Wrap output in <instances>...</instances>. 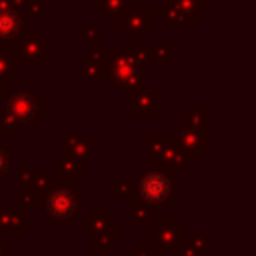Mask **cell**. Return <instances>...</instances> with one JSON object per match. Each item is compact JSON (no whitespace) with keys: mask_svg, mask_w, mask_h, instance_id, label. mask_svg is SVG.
Masks as SVG:
<instances>
[{"mask_svg":"<svg viewBox=\"0 0 256 256\" xmlns=\"http://www.w3.org/2000/svg\"><path fill=\"white\" fill-rule=\"evenodd\" d=\"M108 70L106 82L116 90L148 88L146 84V56L144 46L112 44L106 50Z\"/></svg>","mask_w":256,"mask_h":256,"instance_id":"cell-1","label":"cell"},{"mask_svg":"<svg viewBox=\"0 0 256 256\" xmlns=\"http://www.w3.org/2000/svg\"><path fill=\"white\" fill-rule=\"evenodd\" d=\"M48 102L36 92L16 88L2 96L0 110V136H18L22 126L36 124L46 118Z\"/></svg>","mask_w":256,"mask_h":256,"instance_id":"cell-2","label":"cell"},{"mask_svg":"<svg viewBox=\"0 0 256 256\" xmlns=\"http://www.w3.org/2000/svg\"><path fill=\"white\" fill-rule=\"evenodd\" d=\"M82 204V192L66 182H58L38 198V208L46 212V226H74L80 218Z\"/></svg>","mask_w":256,"mask_h":256,"instance_id":"cell-3","label":"cell"},{"mask_svg":"<svg viewBox=\"0 0 256 256\" xmlns=\"http://www.w3.org/2000/svg\"><path fill=\"white\" fill-rule=\"evenodd\" d=\"M186 166L182 152L178 150L170 134H148L146 136V168L162 170L166 174L182 172Z\"/></svg>","mask_w":256,"mask_h":256,"instance_id":"cell-4","label":"cell"},{"mask_svg":"<svg viewBox=\"0 0 256 256\" xmlns=\"http://www.w3.org/2000/svg\"><path fill=\"white\" fill-rule=\"evenodd\" d=\"M136 182V196L140 200H144L146 204L158 208V206H166L172 208V176L162 172V170H150L144 168L136 174L134 178Z\"/></svg>","mask_w":256,"mask_h":256,"instance_id":"cell-5","label":"cell"},{"mask_svg":"<svg viewBox=\"0 0 256 256\" xmlns=\"http://www.w3.org/2000/svg\"><path fill=\"white\" fill-rule=\"evenodd\" d=\"M156 20H158V8L138 4L126 16L120 18L116 30L120 36L128 38V44L144 46L148 44V38L156 34Z\"/></svg>","mask_w":256,"mask_h":256,"instance_id":"cell-6","label":"cell"},{"mask_svg":"<svg viewBox=\"0 0 256 256\" xmlns=\"http://www.w3.org/2000/svg\"><path fill=\"white\" fill-rule=\"evenodd\" d=\"M184 236V218H154V224L146 226V246L154 248V254H172L180 238Z\"/></svg>","mask_w":256,"mask_h":256,"instance_id":"cell-7","label":"cell"},{"mask_svg":"<svg viewBox=\"0 0 256 256\" xmlns=\"http://www.w3.org/2000/svg\"><path fill=\"white\" fill-rule=\"evenodd\" d=\"M166 108V90H148L136 88L128 90V116L130 118H154L160 110Z\"/></svg>","mask_w":256,"mask_h":256,"instance_id":"cell-8","label":"cell"},{"mask_svg":"<svg viewBox=\"0 0 256 256\" xmlns=\"http://www.w3.org/2000/svg\"><path fill=\"white\" fill-rule=\"evenodd\" d=\"M178 146V150L182 152V158L184 162H202V156L204 154H210L212 146H210V136H204V134H198V132H192L188 128H184L182 124L174 126L172 134H170Z\"/></svg>","mask_w":256,"mask_h":256,"instance_id":"cell-9","label":"cell"},{"mask_svg":"<svg viewBox=\"0 0 256 256\" xmlns=\"http://www.w3.org/2000/svg\"><path fill=\"white\" fill-rule=\"evenodd\" d=\"M18 52H20V58H22V64L28 66L30 72H36L40 68V64L56 52V46L52 42H48V38L40 32L36 34H30L28 38H24L20 44H18Z\"/></svg>","mask_w":256,"mask_h":256,"instance_id":"cell-10","label":"cell"},{"mask_svg":"<svg viewBox=\"0 0 256 256\" xmlns=\"http://www.w3.org/2000/svg\"><path fill=\"white\" fill-rule=\"evenodd\" d=\"M38 26L26 24V20L14 8L0 10V42L2 44H20L30 34H36Z\"/></svg>","mask_w":256,"mask_h":256,"instance_id":"cell-11","label":"cell"},{"mask_svg":"<svg viewBox=\"0 0 256 256\" xmlns=\"http://www.w3.org/2000/svg\"><path fill=\"white\" fill-rule=\"evenodd\" d=\"M58 184V178L54 174V170H46V172H38L32 170V166L22 160L18 164V188L20 190H30L34 194H38V198L48 192L52 186Z\"/></svg>","mask_w":256,"mask_h":256,"instance_id":"cell-12","label":"cell"},{"mask_svg":"<svg viewBox=\"0 0 256 256\" xmlns=\"http://www.w3.org/2000/svg\"><path fill=\"white\" fill-rule=\"evenodd\" d=\"M20 52L16 44H2L0 42V96L10 92L14 80L20 78Z\"/></svg>","mask_w":256,"mask_h":256,"instance_id":"cell-13","label":"cell"},{"mask_svg":"<svg viewBox=\"0 0 256 256\" xmlns=\"http://www.w3.org/2000/svg\"><path fill=\"white\" fill-rule=\"evenodd\" d=\"M54 174L58 182L66 184H78L84 180V164H80L76 158H72L66 152H56L54 154Z\"/></svg>","mask_w":256,"mask_h":256,"instance_id":"cell-14","label":"cell"},{"mask_svg":"<svg viewBox=\"0 0 256 256\" xmlns=\"http://www.w3.org/2000/svg\"><path fill=\"white\" fill-rule=\"evenodd\" d=\"M26 218H28V210H24V208L0 206V238L4 234L26 236L28 234Z\"/></svg>","mask_w":256,"mask_h":256,"instance_id":"cell-15","label":"cell"},{"mask_svg":"<svg viewBox=\"0 0 256 256\" xmlns=\"http://www.w3.org/2000/svg\"><path fill=\"white\" fill-rule=\"evenodd\" d=\"M92 8L100 10V16L102 18H108L110 20V26L116 28L120 18L126 16L132 8L138 6V0H92L90 2Z\"/></svg>","mask_w":256,"mask_h":256,"instance_id":"cell-16","label":"cell"},{"mask_svg":"<svg viewBox=\"0 0 256 256\" xmlns=\"http://www.w3.org/2000/svg\"><path fill=\"white\" fill-rule=\"evenodd\" d=\"M82 76L88 82H100L106 80V70H108V60H106V50L102 52H84L82 58Z\"/></svg>","mask_w":256,"mask_h":256,"instance_id":"cell-17","label":"cell"},{"mask_svg":"<svg viewBox=\"0 0 256 256\" xmlns=\"http://www.w3.org/2000/svg\"><path fill=\"white\" fill-rule=\"evenodd\" d=\"M92 136L90 134H66L64 136V152L76 158L80 164L90 162L92 158Z\"/></svg>","mask_w":256,"mask_h":256,"instance_id":"cell-18","label":"cell"},{"mask_svg":"<svg viewBox=\"0 0 256 256\" xmlns=\"http://www.w3.org/2000/svg\"><path fill=\"white\" fill-rule=\"evenodd\" d=\"M158 208L146 204L144 200H140L136 194H132L128 198V224L132 228H140V226H146L150 220L158 218L156 216Z\"/></svg>","mask_w":256,"mask_h":256,"instance_id":"cell-19","label":"cell"},{"mask_svg":"<svg viewBox=\"0 0 256 256\" xmlns=\"http://www.w3.org/2000/svg\"><path fill=\"white\" fill-rule=\"evenodd\" d=\"M182 126L210 136V108H182Z\"/></svg>","mask_w":256,"mask_h":256,"instance_id":"cell-20","label":"cell"},{"mask_svg":"<svg viewBox=\"0 0 256 256\" xmlns=\"http://www.w3.org/2000/svg\"><path fill=\"white\" fill-rule=\"evenodd\" d=\"M210 254V242L204 234H194V236H182L176 248L172 250V256H204Z\"/></svg>","mask_w":256,"mask_h":256,"instance_id":"cell-21","label":"cell"},{"mask_svg":"<svg viewBox=\"0 0 256 256\" xmlns=\"http://www.w3.org/2000/svg\"><path fill=\"white\" fill-rule=\"evenodd\" d=\"M114 218L116 216H112V212L108 208H94L90 216H84L82 218V232L92 238V236L104 232L112 224Z\"/></svg>","mask_w":256,"mask_h":256,"instance_id":"cell-22","label":"cell"},{"mask_svg":"<svg viewBox=\"0 0 256 256\" xmlns=\"http://www.w3.org/2000/svg\"><path fill=\"white\" fill-rule=\"evenodd\" d=\"M118 242H120V220L114 218L112 224L104 232L92 236V254H96V252H108L114 246H118Z\"/></svg>","mask_w":256,"mask_h":256,"instance_id":"cell-23","label":"cell"},{"mask_svg":"<svg viewBox=\"0 0 256 256\" xmlns=\"http://www.w3.org/2000/svg\"><path fill=\"white\" fill-rule=\"evenodd\" d=\"M158 18H162L166 24H172V26H194L198 28L202 24V18H192L176 8H170V6H160L158 8Z\"/></svg>","mask_w":256,"mask_h":256,"instance_id":"cell-24","label":"cell"},{"mask_svg":"<svg viewBox=\"0 0 256 256\" xmlns=\"http://www.w3.org/2000/svg\"><path fill=\"white\" fill-rule=\"evenodd\" d=\"M144 56H146V62L170 64L174 62L176 52L172 44H144Z\"/></svg>","mask_w":256,"mask_h":256,"instance_id":"cell-25","label":"cell"},{"mask_svg":"<svg viewBox=\"0 0 256 256\" xmlns=\"http://www.w3.org/2000/svg\"><path fill=\"white\" fill-rule=\"evenodd\" d=\"M162 6H170V8H176L192 18H202V10L204 8H210L212 2L210 0H164Z\"/></svg>","mask_w":256,"mask_h":256,"instance_id":"cell-26","label":"cell"},{"mask_svg":"<svg viewBox=\"0 0 256 256\" xmlns=\"http://www.w3.org/2000/svg\"><path fill=\"white\" fill-rule=\"evenodd\" d=\"M136 194V182L134 180H112L110 182V198H130Z\"/></svg>","mask_w":256,"mask_h":256,"instance_id":"cell-27","label":"cell"},{"mask_svg":"<svg viewBox=\"0 0 256 256\" xmlns=\"http://www.w3.org/2000/svg\"><path fill=\"white\" fill-rule=\"evenodd\" d=\"M46 8H48V0H28L26 6L20 10V16L26 20V18H44L46 14Z\"/></svg>","mask_w":256,"mask_h":256,"instance_id":"cell-28","label":"cell"},{"mask_svg":"<svg viewBox=\"0 0 256 256\" xmlns=\"http://www.w3.org/2000/svg\"><path fill=\"white\" fill-rule=\"evenodd\" d=\"M82 42H88L92 46L90 52H102V30H100V26H86L82 30Z\"/></svg>","mask_w":256,"mask_h":256,"instance_id":"cell-29","label":"cell"},{"mask_svg":"<svg viewBox=\"0 0 256 256\" xmlns=\"http://www.w3.org/2000/svg\"><path fill=\"white\" fill-rule=\"evenodd\" d=\"M10 150L6 148V144L2 142L0 136V180H8L12 174V162H10Z\"/></svg>","mask_w":256,"mask_h":256,"instance_id":"cell-30","label":"cell"},{"mask_svg":"<svg viewBox=\"0 0 256 256\" xmlns=\"http://www.w3.org/2000/svg\"><path fill=\"white\" fill-rule=\"evenodd\" d=\"M32 206H38V194L30 192V190H20V206L24 210H30Z\"/></svg>","mask_w":256,"mask_h":256,"instance_id":"cell-31","label":"cell"},{"mask_svg":"<svg viewBox=\"0 0 256 256\" xmlns=\"http://www.w3.org/2000/svg\"><path fill=\"white\" fill-rule=\"evenodd\" d=\"M130 256H156V254H154V252H150L146 244H140V246H138Z\"/></svg>","mask_w":256,"mask_h":256,"instance_id":"cell-32","label":"cell"},{"mask_svg":"<svg viewBox=\"0 0 256 256\" xmlns=\"http://www.w3.org/2000/svg\"><path fill=\"white\" fill-rule=\"evenodd\" d=\"M0 256H12V246L0 238Z\"/></svg>","mask_w":256,"mask_h":256,"instance_id":"cell-33","label":"cell"},{"mask_svg":"<svg viewBox=\"0 0 256 256\" xmlns=\"http://www.w3.org/2000/svg\"><path fill=\"white\" fill-rule=\"evenodd\" d=\"M8 8H12L10 0H0V10H8Z\"/></svg>","mask_w":256,"mask_h":256,"instance_id":"cell-34","label":"cell"},{"mask_svg":"<svg viewBox=\"0 0 256 256\" xmlns=\"http://www.w3.org/2000/svg\"><path fill=\"white\" fill-rule=\"evenodd\" d=\"M94 256H120L118 252H112V250H108V252H96Z\"/></svg>","mask_w":256,"mask_h":256,"instance_id":"cell-35","label":"cell"}]
</instances>
